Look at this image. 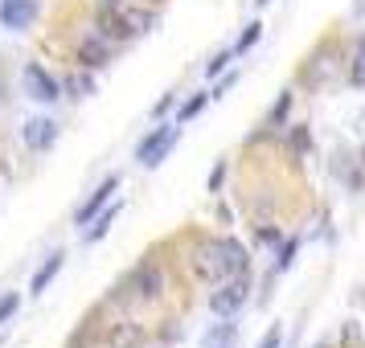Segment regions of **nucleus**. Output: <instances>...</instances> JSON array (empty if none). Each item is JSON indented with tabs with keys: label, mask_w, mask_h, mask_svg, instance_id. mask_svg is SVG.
I'll list each match as a JSON object with an SVG mask.
<instances>
[{
	"label": "nucleus",
	"mask_w": 365,
	"mask_h": 348,
	"mask_svg": "<svg viewBox=\"0 0 365 348\" xmlns=\"http://www.w3.org/2000/svg\"><path fill=\"white\" fill-rule=\"evenodd\" d=\"M247 246L234 242V238H214V242H201L193 250V275L205 283H222L230 275H247Z\"/></svg>",
	"instance_id": "obj_1"
},
{
	"label": "nucleus",
	"mask_w": 365,
	"mask_h": 348,
	"mask_svg": "<svg viewBox=\"0 0 365 348\" xmlns=\"http://www.w3.org/2000/svg\"><path fill=\"white\" fill-rule=\"evenodd\" d=\"M247 295H250L247 275H230V279H222V287L210 295V312L214 315H234L242 303H247Z\"/></svg>",
	"instance_id": "obj_2"
},
{
	"label": "nucleus",
	"mask_w": 365,
	"mask_h": 348,
	"mask_svg": "<svg viewBox=\"0 0 365 348\" xmlns=\"http://www.w3.org/2000/svg\"><path fill=\"white\" fill-rule=\"evenodd\" d=\"M177 135H181V127H156L148 139H140V148H135V160H140L144 168H156V164H160V160L168 156V152H173Z\"/></svg>",
	"instance_id": "obj_3"
},
{
	"label": "nucleus",
	"mask_w": 365,
	"mask_h": 348,
	"mask_svg": "<svg viewBox=\"0 0 365 348\" xmlns=\"http://www.w3.org/2000/svg\"><path fill=\"white\" fill-rule=\"evenodd\" d=\"M128 287H132V295H135V299L152 303V299L165 295V270H160V266H140V270L132 275V283H128Z\"/></svg>",
	"instance_id": "obj_4"
},
{
	"label": "nucleus",
	"mask_w": 365,
	"mask_h": 348,
	"mask_svg": "<svg viewBox=\"0 0 365 348\" xmlns=\"http://www.w3.org/2000/svg\"><path fill=\"white\" fill-rule=\"evenodd\" d=\"M37 17V0H0V25L4 29H25Z\"/></svg>",
	"instance_id": "obj_5"
},
{
	"label": "nucleus",
	"mask_w": 365,
	"mask_h": 348,
	"mask_svg": "<svg viewBox=\"0 0 365 348\" xmlns=\"http://www.w3.org/2000/svg\"><path fill=\"white\" fill-rule=\"evenodd\" d=\"M115 189H119V176H107V181H103L99 189H95V197H91V201L83 205V209L74 213V221H78V226H91V221L99 217V209L107 205V201H111V193H115Z\"/></svg>",
	"instance_id": "obj_6"
},
{
	"label": "nucleus",
	"mask_w": 365,
	"mask_h": 348,
	"mask_svg": "<svg viewBox=\"0 0 365 348\" xmlns=\"http://www.w3.org/2000/svg\"><path fill=\"white\" fill-rule=\"evenodd\" d=\"M25 86H29V95H34L37 102H53L58 99V83H53L41 66H25Z\"/></svg>",
	"instance_id": "obj_7"
},
{
	"label": "nucleus",
	"mask_w": 365,
	"mask_h": 348,
	"mask_svg": "<svg viewBox=\"0 0 365 348\" xmlns=\"http://www.w3.org/2000/svg\"><path fill=\"white\" fill-rule=\"evenodd\" d=\"M53 139H58V123H53V119H29V123H25V144L34 152H46Z\"/></svg>",
	"instance_id": "obj_8"
},
{
	"label": "nucleus",
	"mask_w": 365,
	"mask_h": 348,
	"mask_svg": "<svg viewBox=\"0 0 365 348\" xmlns=\"http://www.w3.org/2000/svg\"><path fill=\"white\" fill-rule=\"evenodd\" d=\"M140 340H144V328L132 324V320H123V324H115V328L107 332V344L111 348H135Z\"/></svg>",
	"instance_id": "obj_9"
},
{
	"label": "nucleus",
	"mask_w": 365,
	"mask_h": 348,
	"mask_svg": "<svg viewBox=\"0 0 365 348\" xmlns=\"http://www.w3.org/2000/svg\"><path fill=\"white\" fill-rule=\"evenodd\" d=\"M62 263H66V254H62V250H58V254H50V258L41 263V270L34 275V283H29V291H34V295H41V291H46V287H50V283L58 279V270H62Z\"/></svg>",
	"instance_id": "obj_10"
},
{
	"label": "nucleus",
	"mask_w": 365,
	"mask_h": 348,
	"mask_svg": "<svg viewBox=\"0 0 365 348\" xmlns=\"http://www.w3.org/2000/svg\"><path fill=\"white\" fill-rule=\"evenodd\" d=\"M107 58H111V50L103 46L99 37H91V41H83V46H78V62H83L86 70H99Z\"/></svg>",
	"instance_id": "obj_11"
},
{
	"label": "nucleus",
	"mask_w": 365,
	"mask_h": 348,
	"mask_svg": "<svg viewBox=\"0 0 365 348\" xmlns=\"http://www.w3.org/2000/svg\"><path fill=\"white\" fill-rule=\"evenodd\" d=\"M99 29L107 37H132V29H128V17L119 13V9H103L99 13Z\"/></svg>",
	"instance_id": "obj_12"
},
{
	"label": "nucleus",
	"mask_w": 365,
	"mask_h": 348,
	"mask_svg": "<svg viewBox=\"0 0 365 348\" xmlns=\"http://www.w3.org/2000/svg\"><path fill=\"white\" fill-rule=\"evenodd\" d=\"M234 340H238V328L234 324H217V328L205 332L201 348H234Z\"/></svg>",
	"instance_id": "obj_13"
},
{
	"label": "nucleus",
	"mask_w": 365,
	"mask_h": 348,
	"mask_svg": "<svg viewBox=\"0 0 365 348\" xmlns=\"http://www.w3.org/2000/svg\"><path fill=\"white\" fill-rule=\"evenodd\" d=\"M349 83L365 86V37L357 41V53H353V70H349Z\"/></svg>",
	"instance_id": "obj_14"
},
{
	"label": "nucleus",
	"mask_w": 365,
	"mask_h": 348,
	"mask_svg": "<svg viewBox=\"0 0 365 348\" xmlns=\"http://www.w3.org/2000/svg\"><path fill=\"white\" fill-rule=\"evenodd\" d=\"M115 213H119V205H111V209H107V213L99 217V226H91V230H86V242H99L103 233L111 230V221H115Z\"/></svg>",
	"instance_id": "obj_15"
},
{
	"label": "nucleus",
	"mask_w": 365,
	"mask_h": 348,
	"mask_svg": "<svg viewBox=\"0 0 365 348\" xmlns=\"http://www.w3.org/2000/svg\"><path fill=\"white\" fill-rule=\"evenodd\" d=\"M308 148H312V132H308V127H296V132H292V152L304 156Z\"/></svg>",
	"instance_id": "obj_16"
},
{
	"label": "nucleus",
	"mask_w": 365,
	"mask_h": 348,
	"mask_svg": "<svg viewBox=\"0 0 365 348\" xmlns=\"http://www.w3.org/2000/svg\"><path fill=\"white\" fill-rule=\"evenodd\" d=\"M21 307V299L13 295V291H9V295H0V324H9V320H13V312H17Z\"/></svg>",
	"instance_id": "obj_17"
},
{
	"label": "nucleus",
	"mask_w": 365,
	"mask_h": 348,
	"mask_svg": "<svg viewBox=\"0 0 365 348\" xmlns=\"http://www.w3.org/2000/svg\"><path fill=\"white\" fill-rule=\"evenodd\" d=\"M205 102H210V95H197V99H189V102H185V107H181V123H189V119L197 115V111L205 107Z\"/></svg>",
	"instance_id": "obj_18"
},
{
	"label": "nucleus",
	"mask_w": 365,
	"mask_h": 348,
	"mask_svg": "<svg viewBox=\"0 0 365 348\" xmlns=\"http://www.w3.org/2000/svg\"><path fill=\"white\" fill-rule=\"evenodd\" d=\"M70 90H78V99H86V95H91V90H95V83H91V78H86V74H78V78H70Z\"/></svg>",
	"instance_id": "obj_19"
},
{
	"label": "nucleus",
	"mask_w": 365,
	"mask_h": 348,
	"mask_svg": "<svg viewBox=\"0 0 365 348\" xmlns=\"http://www.w3.org/2000/svg\"><path fill=\"white\" fill-rule=\"evenodd\" d=\"M259 33H263V25H250L247 33H242V41H238V50H234V53H242V50H250V46H255V41H259Z\"/></svg>",
	"instance_id": "obj_20"
},
{
	"label": "nucleus",
	"mask_w": 365,
	"mask_h": 348,
	"mask_svg": "<svg viewBox=\"0 0 365 348\" xmlns=\"http://www.w3.org/2000/svg\"><path fill=\"white\" fill-rule=\"evenodd\" d=\"M296 246H299V242H287V246H283V254H279V263H275V270H287V266H292V258H296Z\"/></svg>",
	"instance_id": "obj_21"
},
{
	"label": "nucleus",
	"mask_w": 365,
	"mask_h": 348,
	"mask_svg": "<svg viewBox=\"0 0 365 348\" xmlns=\"http://www.w3.org/2000/svg\"><path fill=\"white\" fill-rule=\"evenodd\" d=\"M279 344H283V328H271L263 340H259V348H279Z\"/></svg>",
	"instance_id": "obj_22"
},
{
	"label": "nucleus",
	"mask_w": 365,
	"mask_h": 348,
	"mask_svg": "<svg viewBox=\"0 0 365 348\" xmlns=\"http://www.w3.org/2000/svg\"><path fill=\"white\" fill-rule=\"evenodd\" d=\"M234 53H217L214 62H210V66H205V74H222V70H226V62H230Z\"/></svg>",
	"instance_id": "obj_23"
},
{
	"label": "nucleus",
	"mask_w": 365,
	"mask_h": 348,
	"mask_svg": "<svg viewBox=\"0 0 365 348\" xmlns=\"http://www.w3.org/2000/svg\"><path fill=\"white\" fill-rule=\"evenodd\" d=\"M168 107H173V95H165V99H160V102H156V111H152V115H156V119H160V115H165V111H168Z\"/></svg>",
	"instance_id": "obj_24"
},
{
	"label": "nucleus",
	"mask_w": 365,
	"mask_h": 348,
	"mask_svg": "<svg viewBox=\"0 0 365 348\" xmlns=\"http://www.w3.org/2000/svg\"><path fill=\"white\" fill-rule=\"evenodd\" d=\"M103 9H119V0H103Z\"/></svg>",
	"instance_id": "obj_25"
},
{
	"label": "nucleus",
	"mask_w": 365,
	"mask_h": 348,
	"mask_svg": "<svg viewBox=\"0 0 365 348\" xmlns=\"http://www.w3.org/2000/svg\"><path fill=\"white\" fill-rule=\"evenodd\" d=\"M259 4H267V0H259Z\"/></svg>",
	"instance_id": "obj_26"
},
{
	"label": "nucleus",
	"mask_w": 365,
	"mask_h": 348,
	"mask_svg": "<svg viewBox=\"0 0 365 348\" xmlns=\"http://www.w3.org/2000/svg\"><path fill=\"white\" fill-rule=\"evenodd\" d=\"M361 160H365V152H361Z\"/></svg>",
	"instance_id": "obj_27"
}]
</instances>
